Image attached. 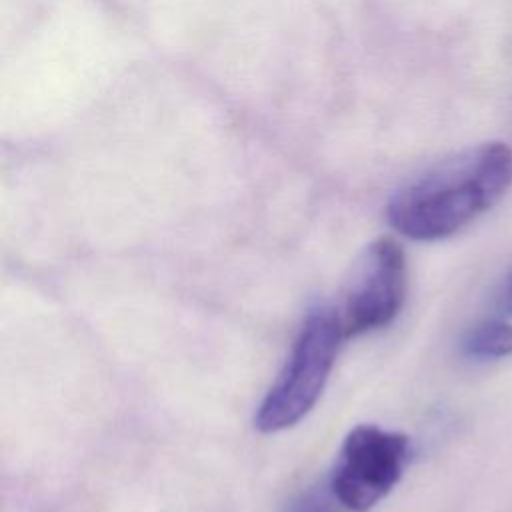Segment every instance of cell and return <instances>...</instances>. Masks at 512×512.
Segmentation results:
<instances>
[{
	"mask_svg": "<svg viewBox=\"0 0 512 512\" xmlns=\"http://www.w3.org/2000/svg\"><path fill=\"white\" fill-rule=\"evenodd\" d=\"M406 258L400 244L382 236L362 254L344 296L340 322L344 338L386 326L402 308Z\"/></svg>",
	"mask_w": 512,
	"mask_h": 512,
	"instance_id": "obj_4",
	"label": "cell"
},
{
	"mask_svg": "<svg viewBox=\"0 0 512 512\" xmlns=\"http://www.w3.org/2000/svg\"><path fill=\"white\" fill-rule=\"evenodd\" d=\"M512 184V150L488 142L458 152L394 192L386 216L412 240H440L490 210Z\"/></svg>",
	"mask_w": 512,
	"mask_h": 512,
	"instance_id": "obj_1",
	"label": "cell"
},
{
	"mask_svg": "<svg viewBox=\"0 0 512 512\" xmlns=\"http://www.w3.org/2000/svg\"><path fill=\"white\" fill-rule=\"evenodd\" d=\"M342 322L328 306L312 308L276 382L258 406L260 432H280L302 420L320 398L338 352Z\"/></svg>",
	"mask_w": 512,
	"mask_h": 512,
	"instance_id": "obj_2",
	"label": "cell"
},
{
	"mask_svg": "<svg viewBox=\"0 0 512 512\" xmlns=\"http://www.w3.org/2000/svg\"><path fill=\"white\" fill-rule=\"evenodd\" d=\"M346 510L334 492L330 490V484L326 486H312L306 492L298 494L288 506L286 512H342Z\"/></svg>",
	"mask_w": 512,
	"mask_h": 512,
	"instance_id": "obj_6",
	"label": "cell"
},
{
	"mask_svg": "<svg viewBox=\"0 0 512 512\" xmlns=\"http://www.w3.org/2000/svg\"><path fill=\"white\" fill-rule=\"evenodd\" d=\"M410 442L400 432L356 426L344 440L330 476V490L352 512H366L400 480Z\"/></svg>",
	"mask_w": 512,
	"mask_h": 512,
	"instance_id": "obj_3",
	"label": "cell"
},
{
	"mask_svg": "<svg viewBox=\"0 0 512 512\" xmlns=\"http://www.w3.org/2000/svg\"><path fill=\"white\" fill-rule=\"evenodd\" d=\"M500 306H502V310H506L508 314H512V272H510V276L506 278L504 288H502V292H500Z\"/></svg>",
	"mask_w": 512,
	"mask_h": 512,
	"instance_id": "obj_7",
	"label": "cell"
},
{
	"mask_svg": "<svg viewBox=\"0 0 512 512\" xmlns=\"http://www.w3.org/2000/svg\"><path fill=\"white\" fill-rule=\"evenodd\" d=\"M462 352L476 360L512 356V324L496 318L478 322L466 332L462 340Z\"/></svg>",
	"mask_w": 512,
	"mask_h": 512,
	"instance_id": "obj_5",
	"label": "cell"
}]
</instances>
